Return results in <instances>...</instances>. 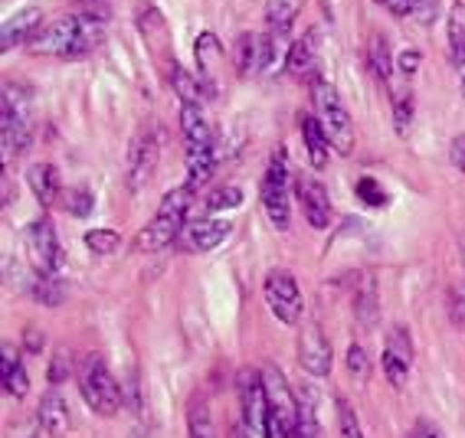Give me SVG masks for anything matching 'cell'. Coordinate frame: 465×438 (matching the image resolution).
<instances>
[{
    "label": "cell",
    "instance_id": "484cf974",
    "mask_svg": "<svg viewBox=\"0 0 465 438\" xmlns=\"http://www.w3.org/2000/svg\"><path fill=\"white\" fill-rule=\"evenodd\" d=\"M367 66H371V75L383 85L391 83L393 73H397V66H393V59H391V46H387L383 36H374L371 46H367Z\"/></svg>",
    "mask_w": 465,
    "mask_h": 438
},
{
    "label": "cell",
    "instance_id": "8992f818",
    "mask_svg": "<svg viewBox=\"0 0 465 438\" xmlns=\"http://www.w3.org/2000/svg\"><path fill=\"white\" fill-rule=\"evenodd\" d=\"M34 138V115L30 99L20 85H4V105H0V141L7 154H20Z\"/></svg>",
    "mask_w": 465,
    "mask_h": 438
},
{
    "label": "cell",
    "instance_id": "d4e9b609",
    "mask_svg": "<svg viewBox=\"0 0 465 438\" xmlns=\"http://www.w3.org/2000/svg\"><path fill=\"white\" fill-rule=\"evenodd\" d=\"M302 0H269L266 4V24L272 36H285L292 30V20L299 17Z\"/></svg>",
    "mask_w": 465,
    "mask_h": 438
},
{
    "label": "cell",
    "instance_id": "277c9868",
    "mask_svg": "<svg viewBox=\"0 0 465 438\" xmlns=\"http://www.w3.org/2000/svg\"><path fill=\"white\" fill-rule=\"evenodd\" d=\"M79 393H83V403L102 419H112L122 409V386L108 373L105 360L99 354L85 356L83 366H79Z\"/></svg>",
    "mask_w": 465,
    "mask_h": 438
},
{
    "label": "cell",
    "instance_id": "5b68a950",
    "mask_svg": "<svg viewBox=\"0 0 465 438\" xmlns=\"http://www.w3.org/2000/svg\"><path fill=\"white\" fill-rule=\"evenodd\" d=\"M289 183H292L289 154H285V148H279L272 158H269L266 177H262V209H266L272 229H279V232H285L292 223Z\"/></svg>",
    "mask_w": 465,
    "mask_h": 438
},
{
    "label": "cell",
    "instance_id": "60d3db41",
    "mask_svg": "<svg viewBox=\"0 0 465 438\" xmlns=\"http://www.w3.org/2000/svg\"><path fill=\"white\" fill-rule=\"evenodd\" d=\"M436 14H440V0H420L413 17L420 20V24H432V20H436Z\"/></svg>",
    "mask_w": 465,
    "mask_h": 438
},
{
    "label": "cell",
    "instance_id": "8d00e7d4",
    "mask_svg": "<svg viewBox=\"0 0 465 438\" xmlns=\"http://www.w3.org/2000/svg\"><path fill=\"white\" fill-rule=\"evenodd\" d=\"M240 203H242L240 187H230V183H223L220 190L210 193L207 209H210V213H220V209H236V207H240Z\"/></svg>",
    "mask_w": 465,
    "mask_h": 438
},
{
    "label": "cell",
    "instance_id": "9a60e30c",
    "mask_svg": "<svg viewBox=\"0 0 465 438\" xmlns=\"http://www.w3.org/2000/svg\"><path fill=\"white\" fill-rule=\"evenodd\" d=\"M40 20H43L40 7H24V10H17L14 17L4 20V34H0L4 53L17 50V46H30V40L40 34V26H43Z\"/></svg>",
    "mask_w": 465,
    "mask_h": 438
},
{
    "label": "cell",
    "instance_id": "4dcf8cb0",
    "mask_svg": "<svg viewBox=\"0 0 465 438\" xmlns=\"http://www.w3.org/2000/svg\"><path fill=\"white\" fill-rule=\"evenodd\" d=\"M187 432L191 438H216L213 435V422H210L207 403L203 399H191V413H187Z\"/></svg>",
    "mask_w": 465,
    "mask_h": 438
},
{
    "label": "cell",
    "instance_id": "30bf717a",
    "mask_svg": "<svg viewBox=\"0 0 465 438\" xmlns=\"http://www.w3.org/2000/svg\"><path fill=\"white\" fill-rule=\"evenodd\" d=\"M295 190H299V203H302V213H305L308 226H312V229H328L334 209H331V197L324 190V183L315 180V177L299 174Z\"/></svg>",
    "mask_w": 465,
    "mask_h": 438
},
{
    "label": "cell",
    "instance_id": "83f0119b",
    "mask_svg": "<svg viewBox=\"0 0 465 438\" xmlns=\"http://www.w3.org/2000/svg\"><path fill=\"white\" fill-rule=\"evenodd\" d=\"M449 53L452 63H462L465 56V0H456V7L449 14Z\"/></svg>",
    "mask_w": 465,
    "mask_h": 438
},
{
    "label": "cell",
    "instance_id": "9c48e42d",
    "mask_svg": "<svg viewBox=\"0 0 465 438\" xmlns=\"http://www.w3.org/2000/svg\"><path fill=\"white\" fill-rule=\"evenodd\" d=\"M26 248H30V256H34L36 272H50V275H63V246L56 239V229L46 216L34 219V223L26 226Z\"/></svg>",
    "mask_w": 465,
    "mask_h": 438
},
{
    "label": "cell",
    "instance_id": "f546056e",
    "mask_svg": "<svg viewBox=\"0 0 465 438\" xmlns=\"http://www.w3.org/2000/svg\"><path fill=\"white\" fill-rule=\"evenodd\" d=\"M59 207L73 216H89L95 209V200H92V190H85V187H66L59 193Z\"/></svg>",
    "mask_w": 465,
    "mask_h": 438
},
{
    "label": "cell",
    "instance_id": "ee69618b",
    "mask_svg": "<svg viewBox=\"0 0 465 438\" xmlns=\"http://www.w3.org/2000/svg\"><path fill=\"white\" fill-rule=\"evenodd\" d=\"M452 164L465 174V134H459V138L452 141Z\"/></svg>",
    "mask_w": 465,
    "mask_h": 438
},
{
    "label": "cell",
    "instance_id": "d590c367",
    "mask_svg": "<svg viewBox=\"0 0 465 438\" xmlns=\"http://www.w3.org/2000/svg\"><path fill=\"white\" fill-rule=\"evenodd\" d=\"M358 197H361V203H367V207H374V209H383L387 203H391V197H387V190L377 183V177H361Z\"/></svg>",
    "mask_w": 465,
    "mask_h": 438
},
{
    "label": "cell",
    "instance_id": "1f68e13d",
    "mask_svg": "<svg viewBox=\"0 0 465 438\" xmlns=\"http://www.w3.org/2000/svg\"><path fill=\"white\" fill-rule=\"evenodd\" d=\"M83 242L92 256H112V252L122 246V236H118L115 229H89Z\"/></svg>",
    "mask_w": 465,
    "mask_h": 438
},
{
    "label": "cell",
    "instance_id": "3957f363",
    "mask_svg": "<svg viewBox=\"0 0 465 438\" xmlns=\"http://www.w3.org/2000/svg\"><path fill=\"white\" fill-rule=\"evenodd\" d=\"M312 102H315L318 122L324 124V131L331 138V148L338 154H351L354 151V122H351V112L341 102L338 89L328 79L315 75L312 79Z\"/></svg>",
    "mask_w": 465,
    "mask_h": 438
},
{
    "label": "cell",
    "instance_id": "7402d4cb",
    "mask_svg": "<svg viewBox=\"0 0 465 438\" xmlns=\"http://www.w3.org/2000/svg\"><path fill=\"white\" fill-rule=\"evenodd\" d=\"M318 30H308V34H302L299 40L292 43L289 53H285V73L292 75H308L312 73V66H315L318 59Z\"/></svg>",
    "mask_w": 465,
    "mask_h": 438
},
{
    "label": "cell",
    "instance_id": "f6af8a7d",
    "mask_svg": "<svg viewBox=\"0 0 465 438\" xmlns=\"http://www.w3.org/2000/svg\"><path fill=\"white\" fill-rule=\"evenodd\" d=\"M26 350H30V354H40L43 350V331L40 327H26Z\"/></svg>",
    "mask_w": 465,
    "mask_h": 438
},
{
    "label": "cell",
    "instance_id": "f1b7e54d",
    "mask_svg": "<svg viewBox=\"0 0 465 438\" xmlns=\"http://www.w3.org/2000/svg\"><path fill=\"white\" fill-rule=\"evenodd\" d=\"M30 291H34V298L40 301V305H46V307H53V305H59V301H63V281H59V275L36 272Z\"/></svg>",
    "mask_w": 465,
    "mask_h": 438
},
{
    "label": "cell",
    "instance_id": "c3c4849f",
    "mask_svg": "<svg viewBox=\"0 0 465 438\" xmlns=\"http://www.w3.org/2000/svg\"><path fill=\"white\" fill-rule=\"evenodd\" d=\"M456 69H459V79H462V92H465V56H462V63H456Z\"/></svg>",
    "mask_w": 465,
    "mask_h": 438
},
{
    "label": "cell",
    "instance_id": "7a4b0ae2",
    "mask_svg": "<svg viewBox=\"0 0 465 438\" xmlns=\"http://www.w3.org/2000/svg\"><path fill=\"white\" fill-rule=\"evenodd\" d=\"M191 203H193V190L187 183H181V187H174L171 193H164L158 213L151 216V223L142 229V236H138L134 246L142 248V252H161V248H167L171 242L181 239L183 226H187V216H191Z\"/></svg>",
    "mask_w": 465,
    "mask_h": 438
},
{
    "label": "cell",
    "instance_id": "e0dca14e",
    "mask_svg": "<svg viewBox=\"0 0 465 438\" xmlns=\"http://www.w3.org/2000/svg\"><path fill=\"white\" fill-rule=\"evenodd\" d=\"M0 386L14 399H24L30 393V376L24 370V360H20L17 347H10L7 340L0 347Z\"/></svg>",
    "mask_w": 465,
    "mask_h": 438
},
{
    "label": "cell",
    "instance_id": "4fadbf2b",
    "mask_svg": "<svg viewBox=\"0 0 465 438\" xmlns=\"http://www.w3.org/2000/svg\"><path fill=\"white\" fill-rule=\"evenodd\" d=\"M240 409L242 422H250L252 429L262 432V422H266V383H262V373H240Z\"/></svg>",
    "mask_w": 465,
    "mask_h": 438
},
{
    "label": "cell",
    "instance_id": "ffe728a7",
    "mask_svg": "<svg viewBox=\"0 0 465 438\" xmlns=\"http://www.w3.org/2000/svg\"><path fill=\"white\" fill-rule=\"evenodd\" d=\"M302 138H305L308 161L315 170H324L331 161V138L324 131V124L318 122V115H302Z\"/></svg>",
    "mask_w": 465,
    "mask_h": 438
},
{
    "label": "cell",
    "instance_id": "d6a6232c",
    "mask_svg": "<svg viewBox=\"0 0 465 438\" xmlns=\"http://www.w3.org/2000/svg\"><path fill=\"white\" fill-rule=\"evenodd\" d=\"M338 435L341 438H364V429H361V419L354 413V405L348 399H338Z\"/></svg>",
    "mask_w": 465,
    "mask_h": 438
},
{
    "label": "cell",
    "instance_id": "5bb4252c",
    "mask_svg": "<svg viewBox=\"0 0 465 438\" xmlns=\"http://www.w3.org/2000/svg\"><path fill=\"white\" fill-rule=\"evenodd\" d=\"M299 364L305 366L308 376H328L331 373V344L315 324L305 327L299 340Z\"/></svg>",
    "mask_w": 465,
    "mask_h": 438
},
{
    "label": "cell",
    "instance_id": "44dd1931",
    "mask_svg": "<svg viewBox=\"0 0 465 438\" xmlns=\"http://www.w3.org/2000/svg\"><path fill=\"white\" fill-rule=\"evenodd\" d=\"M26 180H30V190L36 193V200H40L43 207L59 203V193L66 190L63 180H59V170L53 164H34L26 170Z\"/></svg>",
    "mask_w": 465,
    "mask_h": 438
},
{
    "label": "cell",
    "instance_id": "6da1fadb",
    "mask_svg": "<svg viewBox=\"0 0 465 438\" xmlns=\"http://www.w3.org/2000/svg\"><path fill=\"white\" fill-rule=\"evenodd\" d=\"M108 26L102 17L79 14V17H59L53 24H43L40 34L30 40V53L36 56H59V59H83L95 53L105 43Z\"/></svg>",
    "mask_w": 465,
    "mask_h": 438
},
{
    "label": "cell",
    "instance_id": "681fc988",
    "mask_svg": "<svg viewBox=\"0 0 465 438\" xmlns=\"http://www.w3.org/2000/svg\"><path fill=\"white\" fill-rule=\"evenodd\" d=\"M462 265H465V232H462Z\"/></svg>",
    "mask_w": 465,
    "mask_h": 438
},
{
    "label": "cell",
    "instance_id": "603a6c76",
    "mask_svg": "<svg viewBox=\"0 0 465 438\" xmlns=\"http://www.w3.org/2000/svg\"><path fill=\"white\" fill-rule=\"evenodd\" d=\"M354 317H358L364 327H374L377 317H381V295H377V281H371L364 275V281H358V291H354Z\"/></svg>",
    "mask_w": 465,
    "mask_h": 438
},
{
    "label": "cell",
    "instance_id": "f35d334b",
    "mask_svg": "<svg viewBox=\"0 0 465 438\" xmlns=\"http://www.w3.org/2000/svg\"><path fill=\"white\" fill-rule=\"evenodd\" d=\"M449 317L456 321V327L465 331V285L449 291Z\"/></svg>",
    "mask_w": 465,
    "mask_h": 438
},
{
    "label": "cell",
    "instance_id": "d6986e66",
    "mask_svg": "<svg viewBox=\"0 0 465 438\" xmlns=\"http://www.w3.org/2000/svg\"><path fill=\"white\" fill-rule=\"evenodd\" d=\"M410 83H413V79H407L403 73H393V79L387 83L397 134H407L410 124H413V85H410Z\"/></svg>",
    "mask_w": 465,
    "mask_h": 438
},
{
    "label": "cell",
    "instance_id": "836d02e7",
    "mask_svg": "<svg viewBox=\"0 0 465 438\" xmlns=\"http://www.w3.org/2000/svg\"><path fill=\"white\" fill-rule=\"evenodd\" d=\"M344 366H348V376L354 383H367V376H371V360H367V350L361 344H351L348 347Z\"/></svg>",
    "mask_w": 465,
    "mask_h": 438
},
{
    "label": "cell",
    "instance_id": "bcb514c9",
    "mask_svg": "<svg viewBox=\"0 0 465 438\" xmlns=\"http://www.w3.org/2000/svg\"><path fill=\"white\" fill-rule=\"evenodd\" d=\"M413 438H446V435L440 432V425H432V422H420Z\"/></svg>",
    "mask_w": 465,
    "mask_h": 438
},
{
    "label": "cell",
    "instance_id": "7dc6e473",
    "mask_svg": "<svg viewBox=\"0 0 465 438\" xmlns=\"http://www.w3.org/2000/svg\"><path fill=\"white\" fill-rule=\"evenodd\" d=\"M252 435H256V429H252L250 422H242V419L230 429V438H252Z\"/></svg>",
    "mask_w": 465,
    "mask_h": 438
},
{
    "label": "cell",
    "instance_id": "ba28073f",
    "mask_svg": "<svg viewBox=\"0 0 465 438\" xmlns=\"http://www.w3.org/2000/svg\"><path fill=\"white\" fill-rule=\"evenodd\" d=\"M413 337L403 324H393L387 340H383V354H381V370L387 376L393 389H403L410 380V370H413Z\"/></svg>",
    "mask_w": 465,
    "mask_h": 438
},
{
    "label": "cell",
    "instance_id": "4316f807",
    "mask_svg": "<svg viewBox=\"0 0 465 438\" xmlns=\"http://www.w3.org/2000/svg\"><path fill=\"white\" fill-rule=\"evenodd\" d=\"M213 56L220 59V40H216L213 34H200L197 69H200V83L207 85V92H213Z\"/></svg>",
    "mask_w": 465,
    "mask_h": 438
},
{
    "label": "cell",
    "instance_id": "ab89813d",
    "mask_svg": "<svg viewBox=\"0 0 465 438\" xmlns=\"http://www.w3.org/2000/svg\"><path fill=\"white\" fill-rule=\"evenodd\" d=\"M377 4H381L383 10H391L393 17H413L420 0H377Z\"/></svg>",
    "mask_w": 465,
    "mask_h": 438
},
{
    "label": "cell",
    "instance_id": "52a82bcc",
    "mask_svg": "<svg viewBox=\"0 0 465 438\" xmlns=\"http://www.w3.org/2000/svg\"><path fill=\"white\" fill-rule=\"evenodd\" d=\"M262 295H266V305L285 327H295V324L305 317V298L299 291V281L295 275L285 272V268H272L262 281Z\"/></svg>",
    "mask_w": 465,
    "mask_h": 438
},
{
    "label": "cell",
    "instance_id": "2e32d148",
    "mask_svg": "<svg viewBox=\"0 0 465 438\" xmlns=\"http://www.w3.org/2000/svg\"><path fill=\"white\" fill-rule=\"evenodd\" d=\"M36 419H40L43 432H46V435H53V438L69 435V429H73V415H69V405H66V399H63V393H59V389L43 393L40 409H36Z\"/></svg>",
    "mask_w": 465,
    "mask_h": 438
},
{
    "label": "cell",
    "instance_id": "b9f144b4",
    "mask_svg": "<svg viewBox=\"0 0 465 438\" xmlns=\"http://www.w3.org/2000/svg\"><path fill=\"white\" fill-rule=\"evenodd\" d=\"M36 429H43L40 419H26L24 425H14L7 432V438H36Z\"/></svg>",
    "mask_w": 465,
    "mask_h": 438
},
{
    "label": "cell",
    "instance_id": "ac0fdd59",
    "mask_svg": "<svg viewBox=\"0 0 465 438\" xmlns=\"http://www.w3.org/2000/svg\"><path fill=\"white\" fill-rule=\"evenodd\" d=\"M181 134L187 151L216 148L213 131H210L207 115H203V105H181Z\"/></svg>",
    "mask_w": 465,
    "mask_h": 438
},
{
    "label": "cell",
    "instance_id": "e575fe53",
    "mask_svg": "<svg viewBox=\"0 0 465 438\" xmlns=\"http://www.w3.org/2000/svg\"><path fill=\"white\" fill-rule=\"evenodd\" d=\"M315 399L308 389H299V405H302V429L299 438H322V429H318V419H315Z\"/></svg>",
    "mask_w": 465,
    "mask_h": 438
},
{
    "label": "cell",
    "instance_id": "7c38bea8",
    "mask_svg": "<svg viewBox=\"0 0 465 438\" xmlns=\"http://www.w3.org/2000/svg\"><path fill=\"white\" fill-rule=\"evenodd\" d=\"M158 134L154 131H142L134 138L132 151H128V187L138 190L151 180L154 167H158Z\"/></svg>",
    "mask_w": 465,
    "mask_h": 438
},
{
    "label": "cell",
    "instance_id": "8fae6325",
    "mask_svg": "<svg viewBox=\"0 0 465 438\" xmlns=\"http://www.w3.org/2000/svg\"><path fill=\"white\" fill-rule=\"evenodd\" d=\"M232 226L226 219H216V216H203V219H193V223L183 226V248L193 252V256H203V252H213L216 246H223L230 239Z\"/></svg>",
    "mask_w": 465,
    "mask_h": 438
},
{
    "label": "cell",
    "instance_id": "cb8c5ba5",
    "mask_svg": "<svg viewBox=\"0 0 465 438\" xmlns=\"http://www.w3.org/2000/svg\"><path fill=\"white\" fill-rule=\"evenodd\" d=\"M171 85H174L181 105H203V92H207V85L200 83L193 73H187L183 66H177V63L171 66Z\"/></svg>",
    "mask_w": 465,
    "mask_h": 438
},
{
    "label": "cell",
    "instance_id": "7bdbcfd3",
    "mask_svg": "<svg viewBox=\"0 0 465 438\" xmlns=\"http://www.w3.org/2000/svg\"><path fill=\"white\" fill-rule=\"evenodd\" d=\"M416 66H420V53H403L400 56V63H397V73H403L407 79H413V73H416Z\"/></svg>",
    "mask_w": 465,
    "mask_h": 438
},
{
    "label": "cell",
    "instance_id": "74e56055",
    "mask_svg": "<svg viewBox=\"0 0 465 438\" xmlns=\"http://www.w3.org/2000/svg\"><path fill=\"white\" fill-rule=\"evenodd\" d=\"M69 376H73V360H69V354H53V360H50V383L53 386H59V383H66Z\"/></svg>",
    "mask_w": 465,
    "mask_h": 438
}]
</instances>
